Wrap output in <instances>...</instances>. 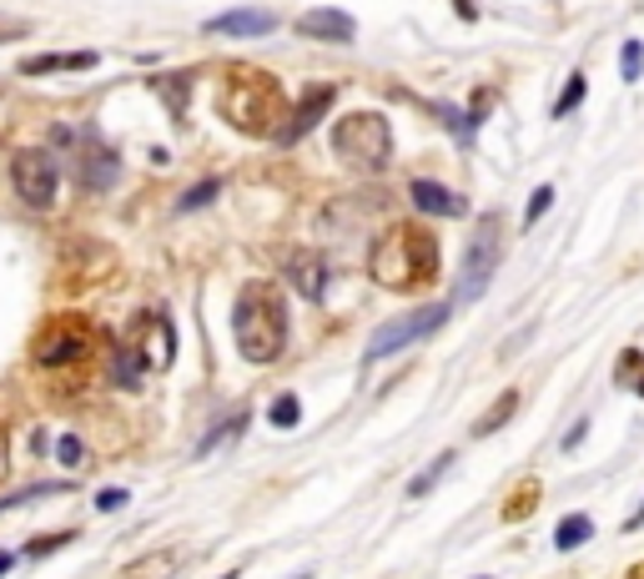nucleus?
<instances>
[{
	"instance_id": "nucleus-37",
	"label": "nucleus",
	"mask_w": 644,
	"mask_h": 579,
	"mask_svg": "<svg viewBox=\"0 0 644 579\" xmlns=\"http://www.w3.org/2000/svg\"><path fill=\"white\" fill-rule=\"evenodd\" d=\"M624 529H644V504L634 509V519H624Z\"/></svg>"
},
{
	"instance_id": "nucleus-36",
	"label": "nucleus",
	"mask_w": 644,
	"mask_h": 579,
	"mask_svg": "<svg viewBox=\"0 0 644 579\" xmlns=\"http://www.w3.org/2000/svg\"><path fill=\"white\" fill-rule=\"evenodd\" d=\"M5 474H11V438L0 429V484H5Z\"/></svg>"
},
{
	"instance_id": "nucleus-32",
	"label": "nucleus",
	"mask_w": 644,
	"mask_h": 579,
	"mask_svg": "<svg viewBox=\"0 0 644 579\" xmlns=\"http://www.w3.org/2000/svg\"><path fill=\"white\" fill-rule=\"evenodd\" d=\"M549 207H554V186H539V192H534V197H528V212H524V222L534 227V222H539V217H544V212H549Z\"/></svg>"
},
{
	"instance_id": "nucleus-25",
	"label": "nucleus",
	"mask_w": 644,
	"mask_h": 579,
	"mask_svg": "<svg viewBox=\"0 0 644 579\" xmlns=\"http://www.w3.org/2000/svg\"><path fill=\"white\" fill-rule=\"evenodd\" d=\"M267 419H272V429H292V423L303 419V403H297V394H282L272 403V409H267Z\"/></svg>"
},
{
	"instance_id": "nucleus-24",
	"label": "nucleus",
	"mask_w": 644,
	"mask_h": 579,
	"mask_svg": "<svg viewBox=\"0 0 644 579\" xmlns=\"http://www.w3.org/2000/svg\"><path fill=\"white\" fill-rule=\"evenodd\" d=\"M66 479L61 484H31V488H21V494H11V499H0V514L5 509H21V504H36V499H51V494H66Z\"/></svg>"
},
{
	"instance_id": "nucleus-19",
	"label": "nucleus",
	"mask_w": 644,
	"mask_h": 579,
	"mask_svg": "<svg viewBox=\"0 0 644 579\" xmlns=\"http://www.w3.org/2000/svg\"><path fill=\"white\" fill-rule=\"evenodd\" d=\"M594 540V519L590 514H569V519H559V529H554V550H579V544Z\"/></svg>"
},
{
	"instance_id": "nucleus-21",
	"label": "nucleus",
	"mask_w": 644,
	"mask_h": 579,
	"mask_svg": "<svg viewBox=\"0 0 644 579\" xmlns=\"http://www.w3.org/2000/svg\"><path fill=\"white\" fill-rule=\"evenodd\" d=\"M615 378L624 383V388H634V394L644 398V353H640V348H624V353H619Z\"/></svg>"
},
{
	"instance_id": "nucleus-7",
	"label": "nucleus",
	"mask_w": 644,
	"mask_h": 579,
	"mask_svg": "<svg viewBox=\"0 0 644 579\" xmlns=\"http://www.w3.org/2000/svg\"><path fill=\"white\" fill-rule=\"evenodd\" d=\"M448 313H453L448 303H428V307H413V313H403V317H388V323H382V328L368 338L363 358H368V363H378V358L403 353V348H413L418 338H428V333L443 328Z\"/></svg>"
},
{
	"instance_id": "nucleus-35",
	"label": "nucleus",
	"mask_w": 644,
	"mask_h": 579,
	"mask_svg": "<svg viewBox=\"0 0 644 579\" xmlns=\"http://www.w3.org/2000/svg\"><path fill=\"white\" fill-rule=\"evenodd\" d=\"M584 434H590V419H579L574 429L564 434V454H574V448H579V438H584Z\"/></svg>"
},
{
	"instance_id": "nucleus-38",
	"label": "nucleus",
	"mask_w": 644,
	"mask_h": 579,
	"mask_svg": "<svg viewBox=\"0 0 644 579\" xmlns=\"http://www.w3.org/2000/svg\"><path fill=\"white\" fill-rule=\"evenodd\" d=\"M11 565H15V554H5V550H0V575H11Z\"/></svg>"
},
{
	"instance_id": "nucleus-14",
	"label": "nucleus",
	"mask_w": 644,
	"mask_h": 579,
	"mask_svg": "<svg viewBox=\"0 0 644 579\" xmlns=\"http://www.w3.org/2000/svg\"><path fill=\"white\" fill-rule=\"evenodd\" d=\"M101 67L96 51H51V56H31L21 61V76H51V71H92Z\"/></svg>"
},
{
	"instance_id": "nucleus-13",
	"label": "nucleus",
	"mask_w": 644,
	"mask_h": 579,
	"mask_svg": "<svg viewBox=\"0 0 644 579\" xmlns=\"http://www.w3.org/2000/svg\"><path fill=\"white\" fill-rule=\"evenodd\" d=\"M408 197H413V207H418L423 217H463V197L459 192H448L443 182H434V177L408 182Z\"/></svg>"
},
{
	"instance_id": "nucleus-27",
	"label": "nucleus",
	"mask_w": 644,
	"mask_h": 579,
	"mask_svg": "<svg viewBox=\"0 0 644 579\" xmlns=\"http://www.w3.org/2000/svg\"><path fill=\"white\" fill-rule=\"evenodd\" d=\"M66 544H76V529H61V534H36V540L26 544V554H56V550H66Z\"/></svg>"
},
{
	"instance_id": "nucleus-9",
	"label": "nucleus",
	"mask_w": 644,
	"mask_h": 579,
	"mask_svg": "<svg viewBox=\"0 0 644 579\" xmlns=\"http://www.w3.org/2000/svg\"><path fill=\"white\" fill-rule=\"evenodd\" d=\"M332 96H338L332 86H313V92H307L297 106H288V121H282V126L272 132V142H277V146H297V142H303V136L317 126V121H323V111H328Z\"/></svg>"
},
{
	"instance_id": "nucleus-30",
	"label": "nucleus",
	"mask_w": 644,
	"mask_h": 579,
	"mask_svg": "<svg viewBox=\"0 0 644 579\" xmlns=\"http://www.w3.org/2000/svg\"><path fill=\"white\" fill-rule=\"evenodd\" d=\"M242 423H247V413H232L227 423H217V434H207V438H202V448H197V454H211V448L222 444V438H232V434H238Z\"/></svg>"
},
{
	"instance_id": "nucleus-40",
	"label": "nucleus",
	"mask_w": 644,
	"mask_h": 579,
	"mask_svg": "<svg viewBox=\"0 0 644 579\" xmlns=\"http://www.w3.org/2000/svg\"><path fill=\"white\" fill-rule=\"evenodd\" d=\"M297 579H313V575H297Z\"/></svg>"
},
{
	"instance_id": "nucleus-5",
	"label": "nucleus",
	"mask_w": 644,
	"mask_h": 579,
	"mask_svg": "<svg viewBox=\"0 0 644 579\" xmlns=\"http://www.w3.org/2000/svg\"><path fill=\"white\" fill-rule=\"evenodd\" d=\"M332 152L353 171L388 167V157H393V132H388L382 111H348V117L332 126Z\"/></svg>"
},
{
	"instance_id": "nucleus-17",
	"label": "nucleus",
	"mask_w": 644,
	"mask_h": 579,
	"mask_svg": "<svg viewBox=\"0 0 644 579\" xmlns=\"http://www.w3.org/2000/svg\"><path fill=\"white\" fill-rule=\"evenodd\" d=\"M142 353H136L132 342H121V348H111V378H117V388H126V394H142Z\"/></svg>"
},
{
	"instance_id": "nucleus-28",
	"label": "nucleus",
	"mask_w": 644,
	"mask_h": 579,
	"mask_svg": "<svg viewBox=\"0 0 644 579\" xmlns=\"http://www.w3.org/2000/svg\"><path fill=\"white\" fill-rule=\"evenodd\" d=\"M619 76H624V81H640V76H644V46H640V40H624V56H619Z\"/></svg>"
},
{
	"instance_id": "nucleus-20",
	"label": "nucleus",
	"mask_w": 644,
	"mask_h": 579,
	"mask_svg": "<svg viewBox=\"0 0 644 579\" xmlns=\"http://www.w3.org/2000/svg\"><path fill=\"white\" fill-rule=\"evenodd\" d=\"M453 459H459V454H453V448H443V454H438V459L428 463V469H423V474L413 479V484H408V499H423V494H434L438 479H443L448 469H453Z\"/></svg>"
},
{
	"instance_id": "nucleus-31",
	"label": "nucleus",
	"mask_w": 644,
	"mask_h": 579,
	"mask_svg": "<svg viewBox=\"0 0 644 579\" xmlns=\"http://www.w3.org/2000/svg\"><path fill=\"white\" fill-rule=\"evenodd\" d=\"M31 21H21V15H0V46H11V40H26L31 36Z\"/></svg>"
},
{
	"instance_id": "nucleus-6",
	"label": "nucleus",
	"mask_w": 644,
	"mask_h": 579,
	"mask_svg": "<svg viewBox=\"0 0 644 579\" xmlns=\"http://www.w3.org/2000/svg\"><path fill=\"white\" fill-rule=\"evenodd\" d=\"M96 348V333L86 317H51L46 328L36 333V342H31V358H36L40 369H71V363H81V358Z\"/></svg>"
},
{
	"instance_id": "nucleus-11",
	"label": "nucleus",
	"mask_w": 644,
	"mask_h": 579,
	"mask_svg": "<svg viewBox=\"0 0 644 579\" xmlns=\"http://www.w3.org/2000/svg\"><path fill=\"white\" fill-rule=\"evenodd\" d=\"M202 31L211 36H238V40H257V36H272L277 31V15L272 11H257V5H242V11H222L211 15Z\"/></svg>"
},
{
	"instance_id": "nucleus-33",
	"label": "nucleus",
	"mask_w": 644,
	"mask_h": 579,
	"mask_svg": "<svg viewBox=\"0 0 644 579\" xmlns=\"http://www.w3.org/2000/svg\"><path fill=\"white\" fill-rule=\"evenodd\" d=\"M56 459H61V463H66V469H76V463H81V438H61V444H56Z\"/></svg>"
},
{
	"instance_id": "nucleus-22",
	"label": "nucleus",
	"mask_w": 644,
	"mask_h": 579,
	"mask_svg": "<svg viewBox=\"0 0 644 579\" xmlns=\"http://www.w3.org/2000/svg\"><path fill=\"white\" fill-rule=\"evenodd\" d=\"M584 92H590V81H584V71H574V76L564 81V92H559V101H554V121H564L569 111H574V106L584 101Z\"/></svg>"
},
{
	"instance_id": "nucleus-1",
	"label": "nucleus",
	"mask_w": 644,
	"mask_h": 579,
	"mask_svg": "<svg viewBox=\"0 0 644 579\" xmlns=\"http://www.w3.org/2000/svg\"><path fill=\"white\" fill-rule=\"evenodd\" d=\"M232 338L247 363H277L288 348V303L272 282H247L232 303Z\"/></svg>"
},
{
	"instance_id": "nucleus-15",
	"label": "nucleus",
	"mask_w": 644,
	"mask_h": 579,
	"mask_svg": "<svg viewBox=\"0 0 644 579\" xmlns=\"http://www.w3.org/2000/svg\"><path fill=\"white\" fill-rule=\"evenodd\" d=\"M177 569H182V554L177 550H151V554H142V559H132L117 579H171Z\"/></svg>"
},
{
	"instance_id": "nucleus-16",
	"label": "nucleus",
	"mask_w": 644,
	"mask_h": 579,
	"mask_svg": "<svg viewBox=\"0 0 644 579\" xmlns=\"http://www.w3.org/2000/svg\"><path fill=\"white\" fill-rule=\"evenodd\" d=\"M121 177V161L111 146H92V157H86V171H81V182L92 186V192H106V186H117Z\"/></svg>"
},
{
	"instance_id": "nucleus-34",
	"label": "nucleus",
	"mask_w": 644,
	"mask_h": 579,
	"mask_svg": "<svg viewBox=\"0 0 644 579\" xmlns=\"http://www.w3.org/2000/svg\"><path fill=\"white\" fill-rule=\"evenodd\" d=\"M126 499H132L126 488H101V494H96V509H106V514H111V509H121Z\"/></svg>"
},
{
	"instance_id": "nucleus-3",
	"label": "nucleus",
	"mask_w": 644,
	"mask_h": 579,
	"mask_svg": "<svg viewBox=\"0 0 644 579\" xmlns=\"http://www.w3.org/2000/svg\"><path fill=\"white\" fill-rule=\"evenodd\" d=\"M217 111H222V121H232L238 132L272 136L277 126H282L288 101H282V86H277L267 71L232 67L227 71V81H222V92H217Z\"/></svg>"
},
{
	"instance_id": "nucleus-39",
	"label": "nucleus",
	"mask_w": 644,
	"mask_h": 579,
	"mask_svg": "<svg viewBox=\"0 0 644 579\" xmlns=\"http://www.w3.org/2000/svg\"><path fill=\"white\" fill-rule=\"evenodd\" d=\"M624 579H644V565H634V569H630V575H624Z\"/></svg>"
},
{
	"instance_id": "nucleus-18",
	"label": "nucleus",
	"mask_w": 644,
	"mask_h": 579,
	"mask_svg": "<svg viewBox=\"0 0 644 579\" xmlns=\"http://www.w3.org/2000/svg\"><path fill=\"white\" fill-rule=\"evenodd\" d=\"M513 413H519V394H513V388H509V394H499V398H494V403H488V409L474 419V438L499 434V429L513 419Z\"/></svg>"
},
{
	"instance_id": "nucleus-12",
	"label": "nucleus",
	"mask_w": 644,
	"mask_h": 579,
	"mask_svg": "<svg viewBox=\"0 0 644 579\" xmlns=\"http://www.w3.org/2000/svg\"><path fill=\"white\" fill-rule=\"evenodd\" d=\"M282 273H288V282H292L297 292H303L307 303H323V298H328V277H332V267L323 263L317 252H288V267H282Z\"/></svg>"
},
{
	"instance_id": "nucleus-8",
	"label": "nucleus",
	"mask_w": 644,
	"mask_h": 579,
	"mask_svg": "<svg viewBox=\"0 0 644 579\" xmlns=\"http://www.w3.org/2000/svg\"><path fill=\"white\" fill-rule=\"evenodd\" d=\"M11 182H15V197L26 207L46 212L56 202V186H61V171H56V157L46 146H21L11 161Z\"/></svg>"
},
{
	"instance_id": "nucleus-4",
	"label": "nucleus",
	"mask_w": 644,
	"mask_h": 579,
	"mask_svg": "<svg viewBox=\"0 0 644 579\" xmlns=\"http://www.w3.org/2000/svg\"><path fill=\"white\" fill-rule=\"evenodd\" d=\"M503 263V217L499 212H484L474 227V238L463 248V267H459V282H453V303L448 307H474L478 298L488 292L494 273Z\"/></svg>"
},
{
	"instance_id": "nucleus-10",
	"label": "nucleus",
	"mask_w": 644,
	"mask_h": 579,
	"mask_svg": "<svg viewBox=\"0 0 644 579\" xmlns=\"http://www.w3.org/2000/svg\"><path fill=\"white\" fill-rule=\"evenodd\" d=\"M297 36L307 40H332V46H348L357 36V21L338 5H313V11L297 15Z\"/></svg>"
},
{
	"instance_id": "nucleus-29",
	"label": "nucleus",
	"mask_w": 644,
	"mask_h": 579,
	"mask_svg": "<svg viewBox=\"0 0 644 579\" xmlns=\"http://www.w3.org/2000/svg\"><path fill=\"white\" fill-rule=\"evenodd\" d=\"M217 192H222V182H217V177H207V182H197V186H192V192H186V197H182V212H197V207H207V202L217 197Z\"/></svg>"
},
{
	"instance_id": "nucleus-23",
	"label": "nucleus",
	"mask_w": 644,
	"mask_h": 579,
	"mask_svg": "<svg viewBox=\"0 0 644 579\" xmlns=\"http://www.w3.org/2000/svg\"><path fill=\"white\" fill-rule=\"evenodd\" d=\"M534 499H539V484H534V479H524V484H519V494H513V499H503V519H528V514H534Z\"/></svg>"
},
{
	"instance_id": "nucleus-2",
	"label": "nucleus",
	"mask_w": 644,
	"mask_h": 579,
	"mask_svg": "<svg viewBox=\"0 0 644 579\" xmlns=\"http://www.w3.org/2000/svg\"><path fill=\"white\" fill-rule=\"evenodd\" d=\"M368 267H373V282H382V288H393V292H413V288H423V282H434L438 242L413 222H393L373 242Z\"/></svg>"
},
{
	"instance_id": "nucleus-26",
	"label": "nucleus",
	"mask_w": 644,
	"mask_h": 579,
	"mask_svg": "<svg viewBox=\"0 0 644 579\" xmlns=\"http://www.w3.org/2000/svg\"><path fill=\"white\" fill-rule=\"evenodd\" d=\"M157 92L171 101L167 106L171 117H182V111H186V76H157Z\"/></svg>"
}]
</instances>
